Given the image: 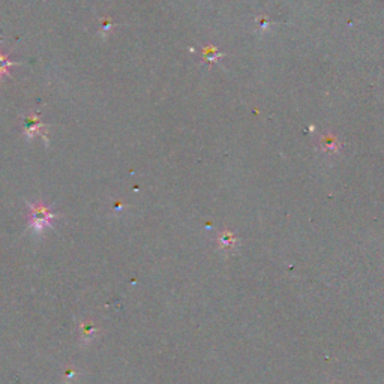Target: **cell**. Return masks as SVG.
Segmentation results:
<instances>
[{
	"instance_id": "6da1fadb",
	"label": "cell",
	"mask_w": 384,
	"mask_h": 384,
	"mask_svg": "<svg viewBox=\"0 0 384 384\" xmlns=\"http://www.w3.org/2000/svg\"><path fill=\"white\" fill-rule=\"evenodd\" d=\"M29 210H30V219H29V225L32 230L36 233L44 231L47 227L51 225V221L56 218V215L51 212V207L45 206L44 203L39 204H30L27 203Z\"/></svg>"
},
{
	"instance_id": "7a4b0ae2",
	"label": "cell",
	"mask_w": 384,
	"mask_h": 384,
	"mask_svg": "<svg viewBox=\"0 0 384 384\" xmlns=\"http://www.w3.org/2000/svg\"><path fill=\"white\" fill-rule=\"evenodd\" d=\"M317 146L320 147L321 152H324V153H332V155H336L341 147H342V141L332 132H327L324 134L323 137L318 138L317 141Z\"/></svg>"
},
{
	"instance_id": "3957f363",
	"label": "cell",
	"mask_w": 384,
	"mask_h": 384,
	"mask_svg": "<svg viewBox=\"0 0 384 384\" xmlns=\"http://www.w3.org/2000/svg\"><path fill=\"white\" fill-rule=\"evenodd\" d=\"M44 129H45V125H42V122L39 120L38 114H33V116L26 119V122H24V135L29 140H32L36 135H42L44 137Z\"/></svg>"
},
{
	"instance_id": "277c9868",
	"label": "cell",
	"mask_w": 384,
	"mask_h": 384,
	"mask_svg": "<svg viewBox=\"0 0 384 384\" xmlns=\"http://www.w3.org/2000/svg\"><path fill=\"white\" fill-rule=\"evenodd\" d=\"M15 65H17V62H11V60L8 59V54H5L2 51V47H0V80H2V77H5V75H9V69Z\"/></svg>"
},
{
	"instance_id": "5b68a950",
	"label": "cell",
	"mask_w": 384,
	"mask_h": 384,
	"mask_svg": "<svg viewBox=\"0 0 384 384\" xmlns=\"http://www.w3.org/2000/svg\"><path fill=\"white\" fill-rule=\"evenodd\" d=\"M203 57H204L206 62L213 63V62H216L218 59L224 57V54H222L221 51H218L215 47H206V48L203 50Z\"/></svg>"
},
{
	"instance_id": "8992f818",
	"label": "cell",
	"mask_w": 384,
	"mask_h": 384,
	"mask_svg": "<svg viewBox=\"0 0 384 384\" xmlns=\"http://www.w3.org/2000/svg\"><path fill=\"white\" fill-rule=\"evenodd\" d=\"M219 242H221V245L224 246V248H230V246L234 245L236 239H234V236H233L230 231H225V233H222V234H221Z\"/></svg>"
},
{
	"instance_id": "52a82bcc",
	"label": "cell",
	"mask_w": 384,
	"mask_h": 384,
	"mask_svg": "<svg viewBox=\"0 0 384 384\" xmlns=\"http://www.w3.org/2000/svg\"><path fill=\"white\" fill-rule=\"evenodd\" d=\"M257 24H258V29L261 32H266L272 26V21L269 20L267 15H260V17H257Z\"/></svg>"
},
{
	"instance_id": "ba28073f",
	"label": "cell",
	"mask_w": 384,
	"mask_h": 384,
	"mask_svg": "<svg viewBox=\"0 0 384 384\" xmlns=\"http://www.w3.org/2000/svg\"><path fill=\"white\" fill-rule=\"evenodd\" d=\"M104 21H105V24H104V27H102V29H104V32H110V29L113 27V23H111V21H108V20H104Z\"/></svg>"
}]
</instances>
